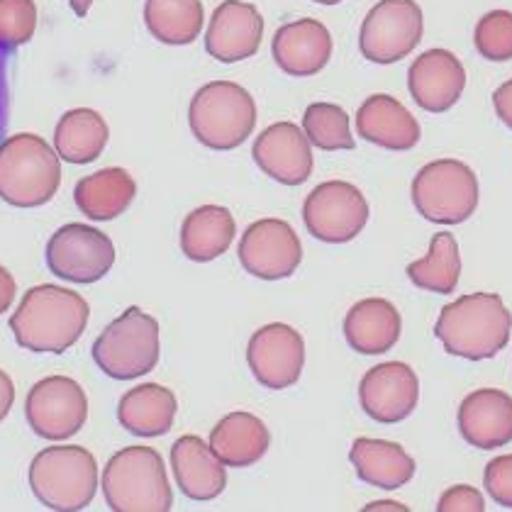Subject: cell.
<instances>
[{"label": "cell", "mask_w": 512, "mask_h": 512, "mask_svg": "<svg viewBox=\"0 0 512 512\" xmlns=\"http://www.w3.org/2000/svg\"><path fill=\"white\" fill-rule=\"evenodd\" d=\"M264 40V18L259 8L244 0H225L215 8L205 32V49L222 64L254 57Z\"/></svg>", "instance_id": "obj_17"}, {"label": "cell", "mask_w": 512, "mask_h": 512, "mask_svg": "<svg viewBox=\"0 0 512 512\" xmlns=\"http://www.w3.org/2000/svg\"><path fill=\"white\" fill-rule=\"evenodd\" d=\"M486 500L473 486H454L442 493L437 512H483Z\"/></svg>", "instance_id": "obj_36"}, {"label": "cell", "mask_w": 512, "mask_h": 512, "mask_svg": "<svg viewBox=\"0 0 512 512\" xmlns=\"http://www.w3.org/2000/svg\"><path fill=\"white\" fill-rule=\"evenodd\" d=\"M91 317L81 293L44 283L25 293L10 317L15 342L27 352L64 354L79 342Z\"/></svg>", "instance_id": "obj_1"}, {"label": "cell", "mask_w": 512, "mask_h": 512, "mask_svg": "<svg viewBox=\"0 0 512 512\" xmlns=\"http://www.w3.org/2000/svg\"><path fill=\"white\" fill-rule=\"evenodd\" d=\"M27 425L37 437L64 442L88 420V398L81 383L69 376H47L30 388L25 400Z\"/></svg>", "instance_id": "obj_10"}, {"label": "cell", "mask_w": 512, "mask_h": 512, "mask_svg": "<svg viewBox=\"0 0 512 512\" xmlns=\"http://www.w3.org/2000/svg\"><path fill=\"white\" fill-rule=\"evenodd\" d=\"M137 196V183L130 171L120 166L100 169L96 174L81 178L74 188L76 208L88 220L108 222L125 213Z\"/></svg>", "instance_id": "obj_27"}, {"label": "cell", "mask_w": 512, "mask_h": 512, "mask_svg": "<svg viewBox=\"0 0 512 512\" xmlns=\"http://www.w3.org/2000/svg\"><path fill=\"white\" fill-rule=\"evenodd\" d=\"M425 35V15L415 0H381L359 32V49L374 64H395L415 52Z\"/></svg>", "instance_id": "obj_9"}, {"label": "cell", "mask_w": 512, "mask_h": 512, "mask_svg": "<svg viewBox=\"0 0 512 512\" xmlns=\"http://www.w3.org/2000/svg\"><path fill=\"white\" fill-rule=\"evenodd\" d=\"M171 469L181 493L198 503L215 500L227 488V466L196 434L176 439L171 447Z\"/></svg>", "instance_id": "obj_22"}, {"label": "cell", "mask_w": 512, "mask_h": 512, "mask_svg": "<svg viewBox=\"0 0 512 512\" xmlns=\"http://www.w3.org/2000/svg\"><path fill=\"white\" fill-rule=\"evenodd\" d=\"M161 356V330L157 317L132 305L110 322L93 344V361L115 381H135L152 374Z\"/></svg>", "instance_id": "obj_7"}, {"label": "cell", "mask_w": 512, "mask_h": 512, "mask_svg": "<svg viewBox=\"0 0 512 512\" xmlns=\"http://www.w3.org/2000/svg\"><path fill=\"white\" fill-rule=\"evenodd\" d=\"M405 274L420 291L439 293V296L454 293L461 278V254L452 232H437L425 259L408 264Z\"/></svg>", "instance_id": "obj_31"}, {"label": "cell", "mask_w": 512, "mask_h": 512, "mask_svg": "<svg viewBox=\"0 0 512 512\" xmlns=\"http://www.w3.org/2000/svg\"><path fill=\"white\" fill-rule=\"evenodd\" d=\"M188 125L203 147L230 152L252 137L256 103L252 93L235 81L205 83L188 108Z\"/></svg>", "instance_id": "obj_5"}, {"label": "cell", "mask_w": 512, "mask_h": 512, "mask_svg": "<svg viewBox=\"0 0 512 512\" xmlns=\"http://www.w3.org/2000/svg\"><path fill=\"white\" fill-rule=\"evenodd\" d=\"M413 203L434 225H461L478 208V178L459 159L430 161L415 174Z\"/></svg>", "instance_id": "obj_8"}, {"label": "cell", "mask_w": 512, "mask_h": 512, "mask_svg": "<svg viewBox=\"0 0 512 512\" xmlns=\"http://www.w3.org/2000/svg\"><path fill=\"white\" fill-rule=\"evenodd\" d=\"M110 130L93 108H74L61 115L54 130V149L69 164H91L108 147Z\"/></svg>", "instance_id": "obj_29"}, {"label": "cell", "mask_w": 512, "mask_h": 512, "mask_svg": "<svg viewBox=\"0 0 512 512\" xmlns=\"http://www.w3.org/2000/svg\"><path fill=\"white\" fill-rule=\"evenodd\" d=\"M47 266L71 283H98L115 264L113 239L83 222L59 227L47 242Z\"/></svg>", "instance_id": "obj_12"}, {"label": "cell", "mask_w": 512, "mask_h": 512, "mask_svg": "<svg viewBox=\"0 0 512 512\" xmlns=\"http://www.w3.org/2000/svg\"><path fill=\"white\" fill-rule=\"evenodd\" d=\"M8 57H10V49L0 44V142L5 139V130H8V115H10Z\"/></svg>", "instance_id": "obj_37"}, {"label": "cell", "mask_w": 512, "mask_h": 512, "mask_svg": "<svg viewBox=\"0 0 512 512\" xmlns=\"http://www.w3.org/2000/svg\"><path fill=\"white\" fill-rule=\"evenodd\" d=\"M98 486V461L83 447H47L30 464L32 493L49 510H86Z\"/></svg>", "instance_id": "obj_6"}, {"label": "cell", "mask_w": 512, "mask_h": 512, "mask_svg": "<svg viewBox=\"0 0 512 512\" xmlns=\"http://www.w3.org/2000/svg\"><path fill=\"white\" fill-rule=\"evenodd\" d=\"M493 108L500 122L512 130V79L505 81L498 91L493 93Z\"/></svg>", "instance_id": "obj_38"}, {"label": "cell", "mask_w": 512, "mask_h": 512, "mask_svg": "<svg viewBox=\"0 0 512 512\" xmlns=\"http://www.w3.org/2000/svg\"><path fill=\"white\" fill-rule=\"evenodd\" d=\"M252 157L261 171L283 186H300L313 176V144L296 122H276L254 139Z\"/></svg>", "instance_id": "obj_16"}, {"label": "cell", "mask_w": 512, "mask_h": 512, "mask_svg": "<svg viewBox=\"0 0 512 512\" xmlns=\"http://www.w3.org/2000/svg\"><path fill=\"white\" fill-rule=\"evenodd\" d=\"M35 30V0H0V44L3 47H22L35 37Z\"/></svg>", "instance_id": "obj_34"}, {"label": "cell", "mask_w": 512, "mask_h": 512, "mask_svg": "<svg viewBox=\"0 0 512 512\" xmlns=\"http://www.w3.org/2000/svg\"><path fill=\"white\" fill-rule=\"evenodd\" d=\"M483 486L495 505L512 510V454L495 456L483 471Z\"/></svg>", "instance_id": "obj_35"}, {"label": "cell", "mask_w": 512, "mask_h": 512, "mask_svg": "<svg viewBox=\"0 0 512 512\" xmlns=\"http://www.w3.org/2000/svg\"><path fill=\"white\" fill-rule=\"evenodd\" d=\"M349 461L354 464L356 476L366 486L383 488V491H398L408 486L415 478L417 464L400 444L386 442V439L359 437L352 444Z\"/></svg>", "instance_id": "obj_24"}, {"label": "cell", "mask_w": 512, "mask_h": 512, "mask_svg": "<svg viewBox=\"0 0 512 512\" xmlns=\"http://www.w3.org/2000/svg\"><path fill=\"white\" fill-rule=\"evenodd\" d=\"M303 132L310 144L322 152H339V149H354L352 120L347 110L337 103H313L305 108Z\"/></svg>", "instance_id": "obj_32"}, {"label": "cell", "mask_w": 512, "mask_h": 512, "mask_svg": "<svg viewBox=\"0 0 512 512\" xmlns=\"http://www.w3.org/2000/svg\"><path fill=\"white\" fill-rule=\"evenodd\" d=\"M466 88V69L449 49H427L408 69V91L427 113H447Z\"/></svg>", "instance_id": "obj_18"}, {"label": "cell", "mask_w": 512, "mask_h": 512, "mask_svg": "<svg viewBox=\"0 0 512 512\" xmlns=\"http://www.w3.org/2000/svg\"><path fill=\"white\" fill-rule=\"evenodd\" d=\"M237 256L247 274L264 281H281L298 271L303 261V244L286 220L264 217L242 232Z\"/></svg>", "instance_id": "obj_13"}, {"label": "cell", "mask_w": 512, "mask_h": 512, "mask_svg": "<svg viewBox=\"0 0 512 512\" xmlns=\"http://www.w3.org/2000/svg\"><path fill=\"white\" fill-rule=\"evenodd\" d=\"M366 510H408L405 508V505H400V503H393V500H378V503H371V505H366Z\"/></svg>", "instance_id": "obj_41"}, {"label": "cell", "mask_w": 512, "mask_h": 512, "mask_svg": "<svg viewBox=\"0 0 512 512\" xmlns=\"http://www.w3.org/2000/svg\"><path fill=\"white\" fill-rule=\"evenodd\" d=\"M235 217L222 205H200L186 215L181 225V252L191 261L208 264L230 249L235 242Z\"/></svg>", "instance_id": "obj_28"}, {"label": "cell", "mask_w": 512, "mask_h": 512, "mask_svg": "<svg viewBox=\"0 0 512 512\" xmlns=\"http://www.w3.org/2000/svg\"><path fill=\"white\" fill-rule=\"evenodd\" d=\"M247 364L259 386L269 391L296 386L305 366L303 335L283 322L261 327L249 339Z\"/></svg>", "instance_id": "obj_14"}, {"label": "cell", "mask_w": 512, "mask_h": 512, "mask_svg": "<svg viewBox=\"0 0 512 512\" xmlns=\"http://www.w3.org/2000/svg\"><path fill=\"white\" fill-rule=\"evenodd\" d=\"M15 293H18V286H15L13 274H10L5 266H0V315H3L5 310H10Z\"/></svg>", "instance_id": "obj_39"}, {"label": "cell", "mask_w": 512, "mask_h": 512, "mask_svg": "<svg viewBox=\"0 0 512 512\" xmlns=\"http://www.w3.org/2000/svg\"><path fill=\"white\" fill-rule=\"evenodd\" d=\"M313 3H320V5H337V3H342V0H313Z\"/></svg>", "instance_id": "obj_43"}, {"label": "cell", "mask_w": 512, "mask_h": 512, "mask_svg": "<svg viewBox=\"0 0 512 512\" xmlns=\"http://www.w3.org/2000/svg\"><path fill=\"white\" fill-rule=\"evenodd\" d=\"M303 222L315 239L347 244L369 222V200L349 181H325L308 193Z\"/></svg>", "instance_id": "obj_11"}, {"label": "cell", "mask_w": 512, "mask_h": 512, "mask_svg": "<svg viewBox=\"0 0 512 512\" xmlns=\"http://www.w3.org/2000/svg\"><path fill=\"white\" fill-rule=\"evenodd\" d=\"M271 54L283 74L308 79V76L320 74L332 59V35L315 18L286 22L276 30Z\"/></svg>", "instance_id": "obj_19"}, {"label": "cell", "mask_w": 512, "mask_h": 512, "mask_svg": "<svg viewBox=\"0 0 512 512\" xmlns=\"http://www.w3.org/2000/svg\"><path fill=\"white\" fill-rule=\"evenodd\" d=\"M103 495L113 512H169L174 505L164 459L152 447H125L110 456Z\"/></svg>", "instance_id": "obj_4"}, {"label": "cell", "mask_w": 512, "mask_h": 512, "mask_svg": "<svg viewBox=\"0 0 512 512\" xmlns=\"http://www.w3.org/2000/svg\"><path fill=\"white\" fill-rule=\"evenodd\" d=\"M91 3H93V0H69L71 10H74V13L79 15V18H86L88 10H91Z\"/></svg>", "instance_id": "obj_42"}, {"label": "cell", "mask_w": 512, "mask_h": 512, "mask_svg": "<svg viewBox=\"0 0 512 512\" xmlns=\"http://www.w3.org/2000/svg\"><path fill=\"white\" fill-rule=\"evenodd\" d=\"M459 432L471 447L491 452L512 442V395L498 388H478L459 405Z\"/></svg>", "instance_id": "obj_20"}, {"label": "cell", "mask_w": 512, "mask_h": 512, "mask_svg": "<svg viewBox=\"0 0 512 512\" xmlns=\"http://www.w3.org/2000/svg\"><path fill=\"white\" fill-rule=\"evenodd\" d=\"M403 332L398 308L386 298L359 300L344 317V337L354 352L376 356L386 354L398 344Z\"/></svg>", "instance_id": "obj_23"}, {"label": "cell", "mask_w": 512, "mask_h": 512, "mask_svg": "<svg viewBox=\"0 0 512 512\" xmlns=\"http://www.w3.org/2000/svg\"><path fill=\"white\" fill-rule=\"evenodd\" d=\"M473 44L478 54L488 61L512 59V13L510 10H491L476 22Z\"/></svg>", "instance_id": "obj_33"}, {"label": "cell", "mask_w": 512, "mask_h": 512, "mask_svg": "<svg viewBox=\"0 0 512 512\" xmlns=\"http://www.w3.org/2000/svg\"><path fill=\"white\" fill-rule=\"evenodd\" d=\"M420 378L403 361H386L369 369L359 383L361 410L381 425H395L415 413Z\"/></svg>", "instance_id": "obj_15"}, {"label": "cell", "mask_w": 512, "mask_h": 512, "mask_svg": "<svg viewBox=\"0 0 512 512\" xmlns=\"http://www.w3.org/2000/svg\"><path fill=\"white\" fill-rule=\"evenodd\" d=\"M356 135L388 152H410L420 142V122L398 98L376 93L356 110Z\"/></svg>", "instance_id": "obj_21"}, {"label": "cell", "mask_w": 512, "mask_h": 512, "mask_svg": "<svg viewBox=\"0 0 512 512\" xmlns=\"http://www.w3.org/2000/svg\"><path fill=\"white\" fill-rule=\"evenodd\" d=\"M205 8L200 0H147L144 25L154 40L171 47H186L200 37Z\"/></svg>", "instance_id": "obj_30"}, {"label": "cell", "mask_w": 512, "mask_h": 512, "mask_svg": "<svg viewBox=\"0 0 512 512\" xmlns=\"http://www.w3.org/2000/svg\"><path fill=\"white\" fill-rule=\"evenodd\" d=\"M271 432L252 413H230L222 417L210 434V449L217 459L232 469H247L269 452Z\"/></svg>", "instance_id": "obj_25"}, {"label": "cell", "mask_w": 512, "mask_h": 512, "mask_svg": "<svg viewBox=\"0 0 512 512\" xmlns=\"http://www.w3.org/2000/svg\"><path fill=\"white\" fill-rule=\"evenodd\" d=\"M512 313L498 293H469L444 305L434 337L444 352L469 361H486L508 347Z\"/></svg>", "instance_id": "obj_2"}, {"label": "cell", "mask_w": 512, "mask_h": 512, "mask_svg": "<svg viewBox=\"0 0 512 512\" xmlns=\"http://www.w3.org/2000/svg\"><path fill=\"white\" fill-rule=\"evenodd\" d=\"M13 403H15L13 378H10L3 369H0V422H3L5 417H8L10 408H13Z\"/></svg>", "instance_id": "obj_40"}, {"label": "cell", "mask_w": 512, "mask_h": 512, "mask_svg": "<svg viewBox=\"0 0 512 512\" xmlns=\"http://www.w3.org/2000/svg\"><path fill=\"white\" fill-rule=\"evenodd\" d=\"M178 400L171 388L142 383L130 388L118 403V420L135 437H161L174 427Z\"/></svg>", "instance_id": "obj_26"}, {"label": "cell", "mask_w": 512, "mask_h": 512, "mask_svg": "<svg viewBox=\"0 0 512 512\" xmlns=\"http://www.w3.org/2000/svg\"><path fill=\"white\" fill-rule=\"evenodd\" d=\"M61 157L40 135L22 132L0 142V198L13 208H40L57 196Z\"/></svg>", "instance_id": "obj_3"}]
</instances>
